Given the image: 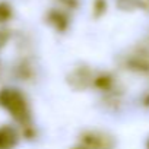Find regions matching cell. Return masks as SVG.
<instances>
[{
  "mask_svg": "<svg viewBox=\"0 0 149 149\" xmlns=\"http://www.w3.org/2000/svg\"><path fill=\"white\" fill-rule=\"evenodd\" d=\"M0 105L5 107L19 121H25L29 116L28 104L24 95L16 89H3L0 92Z\"/></svg>",
  "mask_w": 149,
  "mask_h": 149,
  "instance_id": "obj_1",
  "label": "cell"
},
{
  "mask_svg": "<svg viewBox=\"0 0 149 149\" xmlns=\"http://www.w3.org/2000/svg\"><path fill=\"white\" fill-rule=\"evenodd\" d=\"M18 142V133L9 126L0 127V149H12Z\"/></svg>",
  "mask_w": 149,
  "mask_h": 149,
  "instance_id": "obj_2",
  "label": "cell"
},
{
  "mask_svg": "<svg viewBox=\"0 0 149 149\" xmlns=\"http://www.w3.org/2000/svg\"><path fill=\"white\" fill-rule=\"evenodd\" d=\"M105 140H111V139L104 136V134H97V133H86L84 136V142L94 149H104V148L108 149V148H111V146L105 145Z\"/></svg>",
  "mask_w": 149,
  "mask_h": 149,
  "instance_id": "obj_3",
  "label": "cell"
},
{
  "mask_svg": "<svg viewBox=\"0 0 149 149\" xmlns=\"http://www.w3.org/2000/svg\"><path fill=\"white\" fill-rule=\"evenodd\" d=\"M48 19H50V22H51L57 29H60V31H64L66 26H67V16H66L64 13L58 12V10H53V12L50 13Z\"/></svg>",
  "mask_w": 149,
  "mask_h": 149,
  "instance_id": "obj_4",
  "label": "cell"
},
{
  "mask_svg": "<svg viewBox=\"0 0 149 149\" xmlns=\"http://www.w3.org/2000/svg\"><path fill=\"white\" fill-rule=\"evenodd\" d=\"M12 16V9L8 3L2 2L0 3V22H6Z\"/></svg>",
  "mask_w": 149,
  "mask_h": 149,
  "instance_id": "obj_5",
  "label": "cell"
},
{
  "mask_svg": "<svg viewBox=\"0 0 149 149\" xmlns=\"http://www.w3.org/2000/svg\"><path fill=\"white\" fill-rule=\"evenodd\" d=\"M5 41H6V35L0 32V47H2V45L5 44Z\"/></svg>",
  "mask_w": 149,
  "mask_h": 149,
  "instance_id": "obj_6",
  "label": "cell"
},
{
  "mask_svg": "<svg viewBox=\"0 0 149 149\" xmlns=\"http://www.w3.org/2000/svg\"><path fill=\"white\" fill-rule=\"evenodd\" d=\"M72 149H86V148H82V146H78V148H72Z\"/></svg>",
  "mask_w": 149,
  "mask_h": 149,
  "instance_id": "obj_7",
  "label": "cell"
},
{
  "mask_svg": "<svg viewBox=\"0 0 149 149\" xmlns=\"http://www.w3.org/2000/svg\"><path fill=\"white\" fill-rule=\"evenodd\" d=\"M146 146H148V149H149V139H148V142H146Z\"/></svg>",
  "mask_w": 149,
  "mask_h": 149,
  "instance_id": "obj_8",
  "label": "cell"
}]
</instances>
